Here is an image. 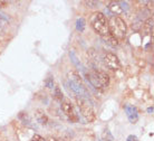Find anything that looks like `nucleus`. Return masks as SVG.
Segmentation results:
<instances>
[{
	"label": "nucleus",
	"instance_id": "obj_5",
	"mask_svg": "<svg viewBox=\"0 0 154 141\" xmlns=\"http://www.w3.org/2000/svg\"><path fill=\"white\" fill-rule=\"evenodd\" d=\"M77 105L81 110L82 115L85 118V120L88 122H93L95 120V111L93 109V105L88 102V100L77 98L76 99Z\"/></svg>",
	"mask_w": 154,
	"mask_h": 141
},
{
	"label": "nucleus",
	"instance_id": "obj_12",
	"mask_svg": "<svg viewBox=\"0 0 154 141\" xmlns=\"http://www.w3.org/2000/svg\"><path fill=\"white\" fill-rule=\"evenodd\" d=\"M102 139L104 141H113L114 140V138H113L112 133L109 132V130L108 129H105L103 134H102Z\"/></svg>",
	"mask_w": 154,
	"mask_h": 141
},
{
	"label": "nucleus",
	"instance_id": "obj_19",
	"mask_svg": "<svg viewBox=\"0 0 154 141\" xmlns=\"http://www.w3.org/2000/svg\"><path fill=\"white\" fill-rule=\"evenodd\" d=\"M8 21V19H4V18H0V27H2L4 25H6Z\"/></svg>",
	"mask_w": 154,
	"mask_h": 141
},
{
	"label": "nucleus",
	"instance_id": "obj_15",
	"mask_svg": "<svg viewBox=\"0 0 154 141\" xmlns=\"http://www.w3.org/2000/svg\"><path fill=\"white\" fill-rule=\"evenodd\" d=\"M53 85H54V81H53V77L50 76L46 80V86L48 88H53Z\"/></svg>",
	"mask_w": 154,
	"mask_h": 141
},
{
	"label": "nucleus",
	"instance_id": "obj_16",
	"mask_svg": "<svg viewBox=\"0 0 154 141\" xmlns=\"http://www.w3.org/2000/svg\"><path fill=\"white\" fill-rule=\"evenodd\" d=\"M30 141H46V139H44L42 137H40L39 134H35V136L30 139Z\"/></svg>",
	"mask_w": 154,
	"mask_h": 141
},
{
	"label": "nucleus",
	"instance_id": "obj_6",
	"mask_svg": "<svg viewBox=\"0 0 154 141\" xmlns=\"http://www.w3.org/2000/svg\"><path fill=\"white\" fill-rule=\"evenodd\" d=\"M108 9L114 15H122L128 9V4L126 1H112L108 5Z\"/></svg>",
	"mask_w": 154,
	"mask_h": 141
},
{
	"label": "nucleus",
	"instance_id": "obj_11",
	"mask_svg": "<svg viewBox=\"0 0 154 141\" xmlns=\"http://www.w3.org/2000/svg\"><path fill=\"white\" fill-rule=\"evenodd\" d=\"M36 119H37V121H38L39 123H42V124H47V122H48L47 115L45 114L42 110L37 111V113H36Z\"/></svg>",
	"mask_w": 154,
	"mask_h": 141
},
{
	"label": "nucleus",
	"instance_id": "obj_9",
	"mask_svg": "<svg viewBox=\"0 0 154 141\" xmlns=\"http://www.w3.org/2000/svg\"><path fill=\"white\" fill-rule=\"evenodd\" d=\"M125 112H126V115L128 120L132 122V123H135L139 120V111L133 105H126L125 107Z\"/></svg>",
	"mask_w": 154,
	"mask_h": 141
},
{
	"label": "nucleus",
	"instance_id": "obj_1",
	"mask_svg": "<svg viewBox=\"0 0 154 141\" xmlns=\"http://www.w3.org/2000/svg\"><path fill=\"white\" fill-rule=\"evenodd\" d=\"M86 80L92 84L93 86L97 90H104L108 86L109 84V77L106 73L96 71V69H85L83 71Z\"/></svg>",
	"mask_w": 154,
	"mask_h": 141
},
{
	"label": "nucleus",
	"instance_id": "obj_21",
	"mask_svg": "<svg viewBox=\"0 0 154 141\" xmlns=\"http://www.w3.org/2000/svg\"><path fill=\"white\" fill-rule=\"evenodd\" d=\"M49 141H58V140H56V139H49Z\"/></svg>",
	"mask_w": 154,
	"mask_h": 141
},
{
	"label": "nucleus",
	"instance_id": "obj_10",
	"mask_svg": "<svg viewBox=\"0 0 154 141\" xmlns=\"http://www.w3.org/2000/svg\"><path fill=\"white\" fill-rule=\"evenodd\" d=\"M144 33L146 35H150L152 36V33H153V18L151 17L145 21L144 24Z\"/></svg>",
	"mask_w": 154,
	"mask_h": 141
},
{
	"label": "nucleus",
	"instance_id": "obj_7",
	"mask_svg": "<svg viewBox=\"0 0 154 141\" xmlns=\"http://www.w3.org/2000/svg\"><path fill=\"white\" fill-rule=\"evenodd\" d=\"M104 63L108 69H112V71H116V69H119V58H117V56H116L115 54H113V53H107L106 55H105Z\"/></svg>",
	"mask_w": 154,
	"mask_h": 141
},
{
	"label": "nucleus",
	"instance_id": "obj_18",
	"mask_svg": "<svg viewBox=\"0 0 154 141\" xmlns=\"http://www.w3.org/2000/svg\"><path fill=\"white\" fill-rule=\"evenodd\" d=\"M86 5H87V6L89 5V7H95V6L98 5V2H97V1H86Z\"/></svg>",
	"mask_w": 154,
	"mask_h": 141
},
{
	"label": "nucleus",
	"instance_id": "obj_4",
	"mask_svg": "<svg viewBox=\"0 0 154 141\" xmlns=\"http://www.w3.org/2000/svg\"><path fill=\"white\" fill-rule=\"evenodd\" d=\"M91 23H92L94 30L96 31L97 34L102 35V36H107L108 35V21L104 14H102V12L93 14Z\"/></svg>",
	"mask_w": 154,
	"mask_h": 141
},
{
	"label": "nucleus",
	"instance_id": "obj_2",
	"mask_svg": "<svg viewBox=\"0 0 154 141\" xmlns=\"http://www.w3.org/2000/svg\"><path fill=\"white\" fill-rule=\"evenodd\" d=\"M67 86H70V91L73 92L77 98L82 99H89V92L86 88L84 82L81 79V76L75 72L68 73V83Z\"/></svg>",
	"mask_w": 154,
	"mask_h": 141
},
{
	"label": "nucleus",
	"instance_id": "obj_14",
	"mask_svg": "<svg viewBox=\"0 0 154 141\" xmlns=\"http://www.w3.org/2000/svg\"><path fill=\"white\" fill-rule=\"evenodd\" d=\"M54 96H55V99L57 100V101H62V100H63V93H62V91H60V88H58V86H56V88H55Z\"/></svg>",
	"mask_w": 154,
	"mask_h": 141
},
{
	"label": "nucleus",
	"instance_id": "obj_8",
	"mask_svg": "<svg viewBox=\"0 0 154 141\" xmlns=\"http://www.w3.org/2000/svg\"><path fill=\"white\" fill-rule=\"evenodd\" d=\"M62 110H63V112L69 118V120L72 122L78 121V117H77L76 112H75V110H74V107L72 103H69L68 101L63 102L62 103Z\"/></svg>",
	"mask_w": 154,
	"mask_h": 141
},
{
	"label": "nucleus",
	"instance_id": "obj_20",
	"mask_svg": "<svg viewBox=\"0 0 154 141\" xmlns=\"http://www.w3.org/2000/svg\"><path fill=\"white\" fill-rule=\"evenodd\" d=\"M7 5V2H5V1H0V8L1 7H5Z\"/></svg>",
	"mask_w": 154,
	"mask_h": 141
},
{
	"label": "nucleus",
	"instance_id": "obj_3",
	"mask_svg": "<svg viewBox=\"0 0 154 141\" xmlns=\"http://www.w3.org/2000/svg\"><path fill=\"white\" fill-rule=\"evenodd\" d=\"M127 27L126 24L121 17H113L108 23V33H111V37L115 40H123L126 36Z\"/></svg>",
	"mask_w": 154,
	"mask_h": 141
},
{
	"label": "nucleus",
	"instance_id": "obj_17",
	"mask_svg": "<svg viewBox=\"0 0 154 141\" xmlns=\"http://www.w3.org/2000/svg\"><path fill=\"white\" fill-rule=\"evenodd\" d=\"M126 141H139V139H137V137H135V136L131 134V136H128V137H127Z\"/></svg>",
	"mask_w": 154,
	"mask_h": 141
},
{
	"label": "nucleus",
	"instance_id": "obj_13",
	"mask_svg": "<svg viewBox=\"0 0 154 141\" xmlns=\"http://www.w3.org/2000/svg\"><path fill=\"white\" fill-rule=\"evenodd\" d=\"M76 28L77 30L79 31H84L85 29V19L84 18H79V19L76 21Z\"/></svg>",
	"mask_w": 154,
	"mask_h": 141
}]
</instances>
